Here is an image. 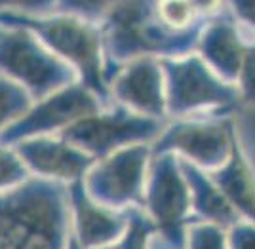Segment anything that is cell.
Wrapping results in <instances>:
<instances>
[{"instance_id": "cell-18", "label": "cell", "mask_w": 255, "mask_h": 249, "mask_svg": "<svg viewBox=\"0 0 255 249\" xmlns=\"http://www.w3.org/2000/svg\"><path fill=\"white\" fill-rule=\"evenodd\" d=\"M120 0H55V11L99 23Z\"/></svg>"}, {"instance_id": "cell-12", "label": "cell", "mask_w": 255, "mask_h": 249, "mask_svg": "<svg viewBox=\"0 0 255 249\" xmlns=\"http://www.w3.org/2000/svg\"><path fill=\"white\" fill-rule=\"evenodd\" d=\"M71 236L80 249H99L122 236L128 223L126 209H113L94 202L82 179L67 184Z\"/></svg>"}, {"instance_id": "cell-8", "label": "cell", "mask_w": 255, "mask_h": 249, "mask_svg": "<svg viewBox=\"0 0 255 249\" xmlns=\"http://www.w3.org/2000/svg\"><path fill=\"white\" fill-rule=\"evenodd\" d=\"M149 162V145H129L96 160L82 177V184L90 198L101 206L143 207Z\"/></svg>"}, {"instance_id": "cell-16", "label": "cell", "mask_w": 255, "mask_h": 249, "mask_svg": "<svg viewBox=\"0 0 255 249\" xmlns=\"http://www.w3.org/2000/svg\"><path fill=\"white\" fill-rule=\"evenodd\" d=\"M31 103L32 99L19 84L0 75V131L19 118Z\"/></svg>"}, {"instance_id": "cell-2", "label": "cell", "mask_w": 255, "mask_h": 249, "mask_svg": "<svg viewBox=\"0 0 255 249\" xmlns=\"http://www.w3.org/2000/svg\"><path fill=\"white\" fill-rule=\"evenodd\" d=\"M0 21L15 23L29 29L53 55H57L75 71L78 82H82L105 107L111 105L99 23L57 11L46 15L0 11Z\"/></svg>"}, {"instance_id": "cell-19", "label": "cell", "mask_w": 255, "mask_h": 249, "mask_svg": "<svg viewBox=\"0 0 255 249\" xmlns=\"http://www.w3.org/2000/svg\"><path fill=\"white\" fill-rule=\"evenodd\" d=\"M29 177H31V173L27 171V167L19 160L17 152L11 147L0 145V192L21 184Z\"/></svg>"}, {"instance_id": "cell-1", "label": "cell", "mask_w": 255, "mask_h": 249, "mask_svg": "<svg viewBox=\"0 0 255 249\" xmlns=\"http://www.w3.org/2000/svg\"><path fill=\"white\" fill-rule=\"evenodd\" d=\"M69 242L67 184L31 175L0 192V249H67Z\"/></svg>"}, {"instance_id": "cell-6", "label": "cell", "mask_w": 255, "mask_h": 249, "mask_svg": "<svg viewBox=\"0 0 255 249\" xmlns=\"http://www.w3.org/2000/svg\"><path fill=\"white\" fill-rule=\"evenodd\" d=\"M149 147L150 154L171 152L202 171H213L221 167L233 152V114L170 118Z\"/></svg>"}, {"instance_id": "cell-13", "label": "cell", "mask_w": 255, "mask_h": 249, "mask_svg": "<svg viewBox=\"0 0 255 249\" xmlns=\"http://www.w3.org/2000/svg\"><path fill=\"white\" fill-rule=\"evenodd\" d=\"M177 160H179L181 173L189 186L191 217L194 221L213 223L227 230L229 227H233L234 223L244 219L234 209L233 204L225 198L223 192L215 186V183L208 177L206 171H202L200 167L192 166L191 162L183 160L179 156H177Z\"/></svg>"}, {"instance_id": "cell-9", "label": "cell", "mask_w": 255, "mask_h": 249, "mask_svg": "<svg viewBox=\"0 0 255 249\" xmlns=\"http://www.w3.org/2000/svg\"><path fill=\"white\" fill-rule=\"evenodd\" d=\"M103 107L105 105L82 82L76 80L46 97L32 101L31 107L19 118L11 122L4 131H0V145L13 147L15 143L31 137L55 135L69 124L97 112Z\"/></svg>"}, {"instance_id": "cell-5", "label": "cell", "mask_w": 255, "mask_h": 249, "mask_svg": "<svg viewBox=\"0 0 255 249\" xmlns=\"http://www.w3.org/2000/svg\"><path fill=\"white\" fill-rule=\"evenodd\" d=\"M168 120L149 118L111 103L97 112L82 116L55 133L94 160L129 145H150Z\"/></svg>"}, {"instance_id": "cell-21", "label": "cell", "mask_w": 255, "mask_h": 249, "mask_svg": "<svg viewBox=\"0 0 255 249\" xmlns=\"http://www.w3.org/2000/svg\"><path fill=\"white\" fill-rule=\"evenodd\" d=\"M254 221L242 219L227 228V248L229 249H255Z\"/></svg>"}, {"instance_id": "cell-11", "label": "cell", "mask_w": 255, "mask_h": 249, "mask_svg": "<svg viewBox=\"0 0 255 249\" xmlns=\"http://www.w3.org/2000/svg\"><path fill=\"white\" fill-rule=\"evenodd\" d=\"M32 177L71 184L80 181L88 167L96 162L80 149L59 135H42L15 143L11 147Z\"/></svg>"}, {"instance_id": "cell-15", "label": "cell", "mask_w": 255, "mask_h": 249, "mask_svg": "<svg viewBox=\"0 0 255 249\" xmlns=\"http://www.w3.org/2000/svg\"><path fill=\"white\" fill-rule=\"evenodd\" d=\"M156 230L143 207H128V223L122 236L99 249H147V240Z\"/></svg>"}, {"instance_id": "cell-3", "label": "cell", "mask_w": 255, "mask_h": 249, "mask_svg": "<svg viewBox=\"0 0 255 249\" xmlns=\"http://www.w3.org/2000/svg\"><path fill=\"white\" fill-rule=\"evenodd\" d=\"M164 73L166 118L233 114L244 97L240 87L221 80L198 55L160 59Z\"/></svg>"}, {"instance_id": "cell-4", "label": "cell", "mask_w": 255, "mask_h": 249, "mask_svg": "<svg viewBox=\"0 0 255 249\" xmlns=\"http://www.w3.org/2000/svg\"><path fill=\"white\" fill-rule=\"evenodd\" d=\"M0 75L19 84L32 101L78 80L75 71L29 29L4 21H0Z\"/></svg>"}, {"instance_id": "cell-22", "label": "cell", "mask_w": 255, "mask_h": 249, "mask_svg": "<svg viewBox=\"0 0 255 249\" xmlns=\"http://www.w3.org/2000/svg\"><path fill=\"white\" fill-rule=\"evenodd\" d=\"M67 249H80L78 246H76L75 240H73V236H71V242H69V248H67Z\"/></svg>"}, {"instance_id": "cell-10", "label": "cell", "mask_w": 255, "mask_h": 249, "mask_svg": "<svg viewBox=\"0 0 255 249\" xmlns=\"http://www.w3.org/2000/svg\"><path fill=\"white\" fill-rule=\"evenodd\" d=\"M109 99L149 118H166L164 73L156 57H135L111 76Z\"/></svg>"}, {"instance_id": "cell-14", "label": "cell", "mask_w": 255, "mask_h": 249, "mask_svg": "<svg viewBox=\"0 0 255 249\" xmlns=\"http://www.w3.org/2000/svg\"><path fill=\"white\" fill-rule=\"evenodd\" d=\"M252 160L246 158L240 147L234 141L233 152L227 158V162L213 169L206 171L215 186L223 192V196L234 206L240 215L254 221V167Z\"/></svg>"}, {"instance_id": "cell-7", "label": "cell", "mask_w": 255, "mask_h": 249, "mask_svg": "<svg viewBox=\"0 0 255 249\" xmlns=\"http://www.w3.org/2000/svg\"><path fill=\"white\" fill-rule=\"evenodd\" d=\"M143 211L171 248L185 249V227L192 219L191 198L175 154H150L143 190Z\"/></svg>"}, {"instance_id": "cell-20", "label": "cell", "mask_w": 255, "mask_h": 249, "mask_svg": "<svg viewBox=\"0 0 255 249\" xmlns=\"http://www.w3.org/2000/svg\"><path fill=\"white\" fill-rule=\"evenodd\" d=\"M0 11L21 15H46L55 11V0H0Z\"/></svg>"}, {"instance_id": "cell-17", "label": "cell", "mask_w": 255, "mask_h": 249, "mask_svg": "<svg viewBox=\"0 0 255 249\" xmlns=\"http://www.w3.org/2000/svg\"><path fill=\"white\" fill-rule=\"evenodd\" d=\"M185 249H229L227 230L213 223L191 219L185 227Z\"/></svg>"}]
</instances>
